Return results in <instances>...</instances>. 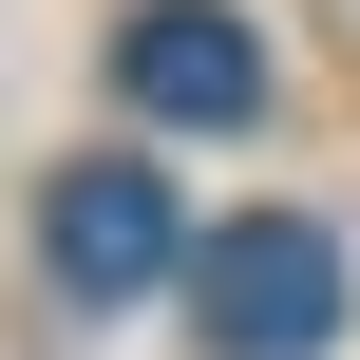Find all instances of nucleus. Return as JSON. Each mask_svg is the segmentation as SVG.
<instances>
[{
	"mask_svg": "<svg viewBox=\"0 0 360 360\" xmlns=\"http://www.w3.org/2000/svg\"><path fill=\"white\" fill-rule=\"evenodd\" d=\"M190 323H209V360H323L342 342V228L247 209L228 247H190Z\"/></svg>",
	"mask_w": 360,
	"mask_h": 360,
	"instance_id": "1",
	"label": "nucleus"
},
{
	"mask_svg": "<svg viewBox=\"0 0 360 360\" xmlns=\"http://www.w3.org/2000/svg\"><path fill=\"white\" fill-rule=\"evenodd\" d=\"M114 76H133V114H171V133H247V114H266V38H247L228 0H133Z\"/></svg>",
	"mask_w": 360,
	"mask_h": 360,
	"instance_id": "2",
	"label": "nucleus"
},
{
	"mask_svg": "<svg viewBox=\"0 0 360 360\" xmlns=\"http://www.w3.org/2000/svg\"><path fill=\"white\" fill-rule=\"evenodd\" d=\"M38 266H57L76 304H133V285H171V266H190V228H171V190H152L133 152H95V171H57Z\"/></svg>",
	"mask_w": 360,
	"mask_h": 360,
	"instance_id": "3",
	"label": "nucleus"
}]
</instances>
